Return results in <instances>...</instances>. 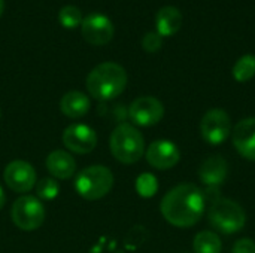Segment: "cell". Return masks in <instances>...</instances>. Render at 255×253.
I'll use <instances>...</instances> for the list:
<instances>
[{"instance_id":"cell-18","label":"cell","mask_w":255,"mask_h":253,"mask_svg":"<svg viewBox=\"0 0 255 253\" xmlns=\"http://www.w3.org/2000/svg\"><path fill=\"white\" fill-rule=\"evenodd\" d=\"M194 253H221L223 243L217 233L214 231H200L193 242Z\"/></svg>"},{"instance_id":"cell-17","label":"cell","mask_w":255,"mask_h":253,"mask_svg":"<svg viewBox=\"0 0 255 253\" xmlns=\"http://www.w3.org/2000/svg\"><path fill=\"white\" fill-rule=\"evenodd\" d=\"M155 27L161 37L173 36L182 27V13L175 6H163L157 12Z\"/></svg>"},{"instance_id":"cell-11","label":"cell","mask_w":255,"mask_h":253,"mask_svg":"<svg viewBox=\"0 0 255 253\" xmlns=\"http://www.w3.org/2000/svg\"><path fill=\"white\" fill-rule=\"evenodd\" d=\"M145 157L151 167L157 170H169L179 163L181 151L170 140H155L148 146Z\"/></svg>"},{"instance_id":"cell-5","label":"cell","mask_w":255,"mask_h":253,"mask_svg":"<svg viewBox=\"0 0 255 253\" xmlns=\"http://www.w3.org/2000/svg\"><path fill=\"white\" fill-rule=\"evenodd\" d=\"M114 174L105 166H90L81 170L75 179V189L85 200H99L111 192Z\"/></svg>"},{"instance_id":"cell-20","label":"cell","mask_w":255,"mask_h":253,"mask_svg":"<svg viewBox=\"0 0 255 253\" xmlns=\"http://www.w3.org/2000/svg\"><path fill=\"white\" fill-rule=\"evenodd\" d=\"M82 19L84 18H82L81 10L76 6H73V4H67L64 7H61L60 12H58V22L63 27H66V28L78 27L82 22Z\"/></svg>"},{"instance_id":"cell-10","label":"cell","mask_w":255,"mask_h":253,"mask_svg":"<svg viewBox=\"0 0 255 253\" xmlns=\"http://www.w3.org/2000/svg\"><path fill=\"white\" fill-rule=\"evenodd\" d=\"M3 179L6 185L18 194L31 191L36 186V171L31 164L27 161H12L6 166Z\"/></svg>"},{"instance_id":"cell-23","label":"cell","mask_w":255,"mask_h":253,"mask_svg":"<svg viewBox=\"0 0 255 253\" xmlns=\"http://www.w3.org/2000/svg\"><path fill=\"white\" fill-rule=\"evenodd\" d=\"M161 46H163V37L157 31H148L142 39V48L149 54L160 51Z\"/></svg>"},{"instance_id":"cell-12","label":"cell","mask_w":255,"mask_h":253,"mask_svg":"<svg viewBox=\"0 0 255 253\" xmlns=\"http://www.w3.org/2000/svg\"><path fill=\"white\" fill-rule=\"evenodd\" d=\"M63 143L75 154H90L97 145V134L85 124H73L64 130Z\"/></svg>"},{"instance_id":"cell-16","label":"cell","mask_w":255,"mask_h":253,"mask_svg":"<svg viewBox=\"0 0 255 253\" xmlns=\"http://www.w3.org/2000/svg\"><path fill=\"white\" fill-rule=\"evenodd\" d=\"M91 107L90 98L81 91H69L60 100V110L72 119H79L88 113Z\"/></svg>"},{"instance_id":"cell-14","label":"cell","mask_w":255,"mask_h":253,"mask_svg":"<svg viewBox=\"0 0 255 253\" xmlns=\"http://www.w3.org/2000/svg\"><path fill=\"white\" fill-rule=\"evenodd\" d=\"M229 174V164L221 155L208 157L199 169V179L205 186L220 188Z\"/></svg>"},{"instance_id":"cell-24","label":"cell","mask_w":255,"mask_h":253,"mask_svg":"<svg viewBox=\"0 0 255 253\" xmlns=\"http://www.w3.org/2000/svg\"><path fill=\"white\" fill-rule=\"evenodd\" d=\"M232 253H255V242L253 239H239L232 248Z\"/></svg>"},{"instance_id":"cell-4","label":"cell","mask_w":255,"mask_h":253,"mask_svg":"<svg viewBox=\"0 0 255 253\" xmlns=\"http://www.w3.org/2000/svg\"><path fill=\"white\" fill-rule=\"evenodd\" d=\"M208 221L214 230L221 234H236L247 224V213L241 204L229 198H220L211 204Z\"/></svg>"},{"instance_id":"cell-19","label":"cell","mask_w":255,"mask_h":253,"mask_svg":"<svg viewBox=\"0 0 255 253\" xmlns=\"http://www.w3.org/2000/svg\"><path fill=\"white\" fill-rule=\"evenodd\" d=\"M233 78L238 82H248L255 76V55L253 54H247L242 55L236 64L233 66Z\"/></svg>"},{"instance_id":"cell-7","label":"cell","mask_w":255,"mask_h":253,"mask_svg":"<svg viewBox=\"0 0 255 253\" xmlns=\"http://www.w3.org/2000/svg\"><path fill=\"white\" fill-rule=\"evenodd\" d=\"M232 119L224 109H211L200 121V134L203 140L212 146L224 143L232 136Z\"/></svg>"},{"instance_id":"cell-21","label":"cell","mask_w":255,"mask_h":253,"mask_svg":"<svg viewBox=\"0 0 255 253\" xmlns=\"http://www.w3.org/2000/svg\"><path fill=\"white\" fill-rule=\"evenodd\" d=\"M58 183L54 177H45L36 183V195L39 200H54L58 195Z\"/></svg>"},{"instance_id":"cell-15","label":"cell","mask_w":255,"mask_h":253,"mask_svg":"<svg viewBox=\"0 0 255 253\" xmlns=\"http://www.w3.org/2000/svg\"><path fill=\"white\" fill-rule=\"evenodd\" d=\"M46 169L54 179H70L76 171V161L64 151H54L46 157Z\"/></svg>"},{"instance_id":"cell-6","label":"cell","mask_w":255,"mask_h":253,"mask_svg":"<svg viewBox=\"0 0 255 253\" xmlns=\"http://www.w3.org/2000/svg\"><path fill=\"white\" fill-rule=\"evenodd\" d=\"M10 218L19 230L34 231L45 221V207L37 197L22 195L12 204Z\"/></svg>"},{"instance_id":"cell-26","label":"cell","mask_w":255,"mask_h":253,"mask_svg":"<svg viewBox=\"0 0 255 253\" xmlns=\"http://www.w3.org/2000/svg\"><path fill=\"white\" fill-rule=\"evenodd\" d=\"M3 7H4V1L0 0V16H1V13H3Z\"/></svg>"},{"instance_id":"cell-25","label":"cell","mask_w":255,"mask_h":253,"mask_svg":"<svg viewBox=\"0 0 255 253\" xmlns=\"http://www.w3.org/2000/svg\"><path fill=\"white\" fill-rule=\"evenodd\" d=\"M4 203H6V195H4V192H3V189L0 186V209H3Z\"/></svg>"},{"instance_id":"cell-3","label":"cell","mask_w":255,"mask_h":253,"mask_svg":"<svg viewBox=\"0 0 255 253\" xmlns=\"http://www.w3.org/2000/svg\"><path fill=\"white\" fill-rule=\"evenodd\" d=\"M111 152L123 164L137 163L145 152V140L131 124H120L111 134Z\"/></svg>"},{"instance_id":"cell-22","label":"cell","mask_w":255,"mask_h":253,"mask_svg":"<svg viewBox=\"0 0 255 253\" xmlns=\"http://www.w3.org/2000/svg\"><path fill=\"white\" fill-rule=\"evenodd\" d=\"M157 179L152 176V174H140L137 177V182H136V189L137 192L142 195V197H152L155 192H157Z\"/></svg>"},{"instance_id":"cell-13","label":"cell","mask_w":255,"mask_h":253,"mask_svg":"<svg viewBox=\"0 0 255 253\" xmlns=\"http://www.w3.org/2000/svg\"><path fill=\"white\" fill-rule=\"evenodd\" d=\"M233 146L241 157L255 161V116L239 121L233 131Z\"/></svg>"},{"instance_id":"cell-27","label":"cell","mask_w":255,"mask_h":253,"mask_svg":"<svg viewBox=\"0 0 255 253\" xmlns=\"http://www.w3.org/2000/svg\"><path fill=\"white\" fill-rule=\"evenodd\" d=\"M0 116H1V112H0Z\"/></svg>"},{"instance_id":"cell-9","label":"cell","mask_w":255,"mask_h":253,"mask_svg":"<svg viewBox=\"0 0 255 253\" xmlns=\"http://www.w3.org/2000/svg\"><path fill=\"white\" fill-rule=\"evenodd\" d=\"M81 33L90 45L102 46L112 40L114 24L103 13H90L81 22Z\"/></svg>"},{"instance_id":"cell-8","label":"cell","mask_w":255,"mask_h":253,"mask_svg":"<svg viewBox=\"0 0 255 253\" xmlns=\"http://www.w3.org/2000/svg\"><path fill=\"white\" fill-rule=\"evenodd\" d=\"M128 115L133 124L139 127H152L163 119L164 106L158 98L151 95H143L136 98L130 104Z\"/></svg>"},{"instance_id":"cell-2","label":"cell","mask_w":255,"mask_h":253,"mask_svg":"<svg viewBox=\"0 0 255 253\" xmlns=\"http://www.w3.org/2000/svg\"><path fill=\"white\" fill-rule=\"evenodd\" d=\"M127 86V72L117 63H102L96 66L87 76V89L96 100L108 101L120 94Z\"/></svg>"},{"instance_id":"cell-1","label":"cell","mask_w":255,"mask_h":253,"mask_svg":"<svg viewBox=\"0 0 255 253\" xmlns=\"http://www.w3.org/2000/svg\"><path fill=\"white\" fill-rule=\"evenodd\" d=\"M206 200L203 191L194 183H181L166 192L160 210L163 218L173 227H194L203 216Z\"/></svg>"}]
</instances>
